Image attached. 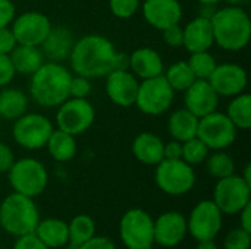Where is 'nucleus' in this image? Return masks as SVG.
I'll list each match as a JSON object with an SVG mask.
<instances>
[{"mask_svg":"<svg viewBox=\"0 0 251 249\" xmlns=\"http://www.w3.org/2000/svg\"><path fill=\"white\" fill-rule=\"evenodd\" d=\"M209 156V148L206 147V144L194 136L185 142H182V160L185 163H188L190 166H196V164H201Z\"/></svg>","mask_w":251,"mask_h":249,"instance_id":"nucleus-34","label":"nucleus"},{"mask_svg":"<svg viewBox=\"0 0 251 249\" xmlns=\"http://www.w3.org/2000/svg\"><path fill=\"white\" fill-rule=\"evenodd\" d=\"M226 1H229L232 6H241V4H244V3H247L249 0H226Z\"/></svg>","mask_w":251,"mask_h":249,"instance_id":"nucleus-50","label":"nucleus"},{"mask_svg":"<svg viewBox=\"0 0 251 249\" xmlns=\"http://www.w3.org/2000/svg\"><path fill=\"white\" fill-rule=\"evenodd\" d=\"M79 249H116L115 244L106 238V236H93L82 245H79Z\"/></svg>","mask_w":251,"mask_h":249,"instance_id":"nucleus-43","label":"nucleus"},{"mask_svg":"<svg viewBox=\"0 0 251 249\" xmlns=\"http://www.w3.org/2000/svg\"><path fill=\"white\" fill-rule=\"evenodd\" d=\"M128 68L135 76L141 79L160 76L165 72V65L160 54L150 47L137 48L128 57Z\"/></svg>","mask_w":251,"mask_h":249,"instance_id":"nucleus-22","label":"nucleus"},{"mask_svg":"<svg viewBox=\"0 0 251 249\" xmlns=\"http://www.w3.org/2000/svg\"><path fill=\"white\" fill-rule=\"evenodd\" d=\"M165 142L151 132H143L137 135L132 142V153L135 158L149 166H157L163 160Z\"/></svg>","mask_w":251,"mask_h":249,"instance_id":"nucleus-23","label":"nucleus"},{"mask_svg":"<svg viewBox=\"0 0 251 249\" xmlns=\"http://www.w3.org/2000/svg\"><path fill=\"white\" fill-rule=\"evenodd\" d=\"M213 203L222 214H238L251 203V185L235 173L218 179L213 191Z\"/></svg>","mask_w":251,"mask_h":249,"instance_id":"nucleus-9","label":"nucleus"},{"mask_svg":"<svg viewBox=\"0 0 251 249\" xmlns=\"http://www.w3.org/2000/svg\"><path fill=\"white\" fill-rule=\"evenodd\" d=\"M219 97H235L244 92L249 78L244 68L235 63L216 65L210 78L207 79Z\"/></svg>","mask_w":251,"mask_h":249,"instance_id":"nucleus-15","label":"nucleus"},{"mask_svg":"<svg viewBox=\"0 0 251 249\" xmlns=\"http://www.w3.org/2000/svg\"><path fill=\"white\" fill-rule=\"evenodd\" d=\"M35 236L50 249H57L66 247L69 242L68 223L60 219H44L40 220L35 230Z\"/></svg>","mask_w":251,"mask_h":249,"instance_id":"nucleus-24","label":"nucleus"},{"mask_svg":"<svg viewBox=\"0 0 251 249\" xmlns=\"http://www.w3.org/2000/svg\"><path fill=\"white\" fill-rule=\"evenodd\" d=\"M187 233V219L178 211L163 213L154 220V244L163 248L178 247Z\"/></svg>","mask_w":251,"mask_h":249,"instance_id":"nucleus-17","label":"nucleus"},{"mask_svg":"<svg viewBox=\"0 0 251 249\" xmlns=\"http://www.w3.org/2000/svg\"><path fill=\"white\" fill-rule=\"evenodd\" d=\"M250 232H247L241 227L231 230L224 241V248L225 249H250Z\"/></svg>","mask_w":251,"mask_h":249,"instance_id":"nucleus-35","label":"nucleus"},{"mask_svg":"<svg viewBox=\"0 0 251 249\" xmlns=\"http://www.w3.org/2000/svg\"><path fill=\"white\" fill-rule=\"evenodd\" d=\"M68 233L69 242L82 245L96 233L94 220L87 214H78L71 220V223H68Z\"/></svg>","mask_w":251,"mask_h":249,"instance_id":"nucleus-30","label":"nucleus"},{"mask_svg":"<svg viewBox=\"0 0 251 249\" xmlns=\"http://www.w3.org/2000/svg\"><path fill=\"white\" fill-rule=\"evenodd\" d=\"M50 156L56 160V161H69L75 157L76 153V142H75V136L60 131V129H53V132L50 134L47 144H46Z\"/></svg>","mask_w":251,"mask_h":249,"instance_id":"nucleus-27","label":"nucleus"},{"mask_svg":"<svg viewBox=\"0 0 251 249\" xmlns=\"http://www.w3.org/2000/svg\"><path fill=\"white\" fill-rule=\"evenodd\" d=\"M66 249H79V245H76V244H72V242H68L66 244Z\"/></svg>","mask_w":251,"mask_h":249,"instance_id":"nucleus-51","label":"nucleus"},{"mask_svg":"<svg viewBox=\"0 0 251 249\" xmlns=\"http://www.w3.org/2000/svg\"><path fill=\"white\" fill-rule=\"evenodd\" d=\"M213 40L226 51L243 50L251 38V21L241 6H226L210 16Z\"/></svg>","mask_w":251,"mask_h":249,"instance_id":"nucleus-3","label":"nucleus"},{"mask_svg":"<svg viewBox=\"0 0 251 249\" xmlns=\"http://www.w3.org/2000/svg\"><path fill=\"white\" fill-rule=\"evenodd\" d=\"M197 249H218V245L215 239H203V241H199Z\"/></svg>","mask_w":251,"mask_h":249,"instance_id":"nucleus-47","label":"nucleus"},{"mask_svg":"<svg viewBox=\"0 0 251 249\" xmlns=\"http://www.w3.org/2000/svg\"><path fill=\"white\" fill-rule=\"evenodd\" d=\"M197 79H209L212 72L216 68V60L209 51L191 53V57L187 62Z\"/></svg>","mask_w":251,"mask_h":249,"instance_id":"nucleus-32","label":"nucleus"},{"mask_svg":"<svg viewBox=\"0 0 251 249\" xmlns=\"http://www.w3.org/2000/svg\"><path fill=\"white\" fill-rule=\"evenodd\" d=\"M119 236L128 249H151L154 245V220L141 208L128 210L121 219Z\"/></svg>","mask_w":251,"mask_h":249,"instance_id":"nucleus-6","label":"nucleus"},{"mask_svg":"<svg viewBox=\"0 0 251 249\" xmlns=\"http://www.w3.org/2000/svg\"><path fill=\"white\" fill-rule=\"evenodd\" d=\"M72 73L57 62H44L31 75L29 94L43 107H59L69 98Z\"/></svg>","mask_w":251,"mask_h":249,"instance_id":"nucleus-2","label":"nucleus"},{"mask_svg":"<svg viewBox=\"0 0 251 249\" xmlns=\"http://www.w3.org/2000/svg\"><path fill=\"white\" fill-rule=\"evenodd\" d=\"M96 110L87 98L69 97L59 106L56 113L57 129L65 131L74 136L84 134L94 123Z\"/></svg>","mask_w":251,"mask_h":249,"instance_id":"nucleus-11","label":"nucleus"},{"mask_svg":"<svg viewBox=\"0 0 251 249\" xmlns=\"http://www.w3.org/2000/svg\"><path fill=\"white\" fill-rule=\"evenodd\" d=\"M238 214H240V222H241V226L240 227L251 233V203L247 204Z\"/></svg>","mask_w":251,"mask_h":249,"instance_id":"nucleus-46","label":"nucleus"},{"mask_svg":"<svg viewBox=\"0 0 251 249\" xmlns=\"http://www.w3.org/2000/svg\"><path fill=\"white\" fill-rule=\"evenodd\" d=\"M154 179L159 189L172 197L185 195L196 185V173L193 170V166L185 163L182 158H163L157 164Z\"/></svg>","mask_w":251,"mask_h":249,"instance_id":"nucleus-7","label":"nucleus"},{"mask_svg":"<svg viewBox=\"0 0 251 249\" xmlns=\"http://www.w3.org/2000/svg\"><path fill=\"white\" fill-rule=\"evenodd\" d=\"M162 32H163V41H165V44H166V45L174 47V48H176V47H181V45H182L184 34H182V28H181V25H179V23L172 25V26H169V28L163 29Z\"/></svg>","mask_w":251,"mask_h":249,"instance_id":"nucleus-38","label":"nucleus"},{"mask_svg":"<svg viewBox=\"0 0 251 249\" xmlns=\"http://www.w3.org/2000/svg\"><path fill=\"white\" fill-rule=\"evenodd\" d=\"M28 98L21 90L6 88L0 92V116L7 120H16L26 113Z\"/></svg>","mask_w":251,"mask_h":249,"instance_id":"nucleus-28","label":"nucleus"},{"mask_svg":"<svg viewBox=\"0 0 251 249\" xmlns=\"http://www.w3.org/2000/svg\"><path fill=\"white\" fill-rule=\"evenodd\" d=\"M197 128H199V117L194 116L187 109L174 112L168 122V129L171 136L179 142H185L197 136Z\"/></svg>","mask_w":251,"mask_h":249,"instance_id":"nucleus-26","label":"nucleus"},{"mask_svg":"<svg viewBox=\"0 0 251 249\" xmlns=\"http://www.w3.org/2000/svg\"><path fill=\"white\" fill-rule=\"evenodd\" d=\"M69 60L75 75L88 79L103 78L115 69L128 68V57L118 53L109 38L96 34L75 41Z\"/></svg>","mask_w":251,"mask_h":249,"instance_id":"nucleus-1","label":"nucleus"},{"mask_svg":"<svg viewBox=\"0 0 251 249\" xmlns=\"http://www.w3.org/2000/svg\"><path fill=\"white\" fill-rule=\"evenodd\" d=\"M184 92L185 109L199 119L210 114L212 112H216L219 95L207 79H196Z\"/></svg>","mask_w":251,"mask_h":249,"instance_id":"nucleus-18","label":"nucleus"},{"mask_svg":"<svg viewBox=\"0 0 251 249\" xmlns=\"http://www.w3.org/2000/svg\"><path fill=\"white\" fill-rule=\"evenodd\" d=\"M175 98V91L166 81L165 75L143 79L138 84L135 106L149 116H159L169 110Z\"/></svg>","mask_w":251,"mask_h":249,"instance_id":"nucleus-8","label":"nucleus"},{"mask_svg":"<svg viewBox=\"0 0 251 249\" xmlns=\"http://www.w3.org/2000/svg\"><path fill=\"white\" fill-rule=\"evenodd\" d=\"M15 19V6L10 0H0V28L12 23Z\"/></svg>","mask_w":251,"mask_h":249,"instance_id":"nucleus-42","label":"nucleus"},{"mask_svg":"<svg viewBox=\"0 0 251 249\" xmlns=\"http://www.w3.org/2000/svg\"><path fill=\"white\" fill-rule=\"evenodd\" d=\"M165 78L174 91H185L197 79L187 62H176L171 65L165 73Z\"/></svg>","mask_w":251,"mask_h":249,"instance_id":"nucleus-31","label":"nucleus"},{"mask_svg":"<svg viewBox=\"0 0 251 249\" xmlns=\"http://www.w3.org/2000/svg\"><path fill=\"white\" fill-rule=\"evenodd\" d=\"M222 216L213 200L200 201L190 213L187 230L196 241L215 239L222 229Z\"/></svg>","mask_w":251,"mask_h":249,"instance_id":"nucleus-13","label":"nucleus"},{"mask_svg":"<svg viewBox=\"0 0 251 249\" xmlns=\"http://www.w3.org/2000/svg\"><path fill=\"white\" fill-rule=\"evenodd\" d=\"M197 138H200L209 150L221 151L234 144L237 128L225 113L212 112L199 119Z\"/></svg>","mask_w":251,"mask_h":249,"instance_id":"nucleus-10","label":"nucleus"},{"mask_svg":"<svg viewBox=\"0 0 251 249\" xmlns=\"http://www.w3.org/2000/svg\"><path fill=\"white\" fill-rule=\"evenodd\" d=\"M91 92L90 79L81 75H72L71 85H69V97L74 98H87Z\"/></svg>","mask_w":251,"mask_h":249,"instance_id":"nucleus-37","label":"nucleus"},{"mask_svg":"<svg viewBox=\"0 0 251 249\" xmlns=\"http://www.w3.org/2000/svg\"><path fill=\"white\" fill-rule=\"evenodd\" d=\"M74 44V35L66 26H51L50 32L41 43L40 50L50 62L60 63L63 59H69Z\"/></svg>","mask_w":251,"mask_h":249,"instance_id":"nucleus-21","label":"nucleus"},{"mask_svg":"<svg viewBox=\"0 0 251 249\" xmlns=\"http://www.w3.org/2000/svg\"><path fill=\"white\" fill-rule=\"evenodd\" d=\"M207 170H209V173L213 178L222 179V178L234 175L235 163H234L231 156H228L226 153H224L221 150V151H218V153H215L213 156L209 157V160H207Z\"/></svg>","mask_w":251,"mask_h":249,"instance_id":"nucleus-33","label":"nucleus"},{"mask_svg":"<svg viewBox=\"0 0 251 249\" xmlns=\"http://www.w3.org/2000/svg\"><path fill=\"white\" fill-rule=\"evenodd\" d=\"M112 13L119 19H129L135 15L140 0H109Z\"/></svg>","mask_w":251,"mask_h":249,"instance_id":"nucleus-36","label":"nucleus"},{"mask_svg":"<svg viewBox=\"0 0 251 249\" xmlns=\"http://www.w3.org/2000/svg\"><path fill=\"white\" fill-rule=\"evenodd\" d=\"M182 34H184L182 45L190 53L209 51V48L215 44L210 16H204V15L197 16L182 28Z\"/></svg>","mask_w":251,"mask_h":249,"instance_id":"nucleus-20","label":"nucleus"},{"mask_svg":"<svg viewBox=\"0 0 251 249\" xmlns=\"http://www.w3.org/2000/svg\"><path fill=\"white\" fill-rule=\"evenodd\" d=\"M181 157H182V142L174 139V141L163 145V158L178 160Z\"/></svg>","mask_w":251,"mask_h":249,"instance_id":"nucleus-45","label":"nucleus"},{"mask_svg":"<svg viewBox=\"0 0 251 249\" xmlns=\"http://www.w3.org/2000/svg\"><path fill=\"white\" fill-rule=\"evenodd\" d=\"M15 163V156L13 151L6 145L0 142V173L9 172L12 164Z\"/></svg>","mask_w":251,"mask_h":249,"instance_id":"nucleus-44","label":"nucleus"},{"mask_svg":"<svg viewBox=\"0 0 251 249\" xmlns=\"http://www.w3.org/2000/svg\"><path fill=\"white\" fill-rule=\"evenodd\" d=\"M200 4H203V6H215V4H218V3H221V1H224V0H197Z\"/></svg>","mask_w":251,"mask_h":249,"instance_id":"nucleus-49","label":"nucleus"},{"mask_svg":"<svg viewBox=\"0 0 251 249\" xmlns=\"http://www.w3.org/2000/svg\"><path fill=\"white\" fill-rule=\"evenodd\" d=\"M106 78V94L112 103L121 107H131L135 104L138 81L132 72L125 69H115Z\"/></svg>","mask_w":251,"mask_h":249,"instance_id":"nucleus-16","label":"nucleus"},{"mask_svg":"<svg viewBox=\"0 0 251 249\" xmlns=\"http://www.w3.org/2000/svg\"><path fill=\"white\" fill-rule=\"evenodd\" d=\"M15 68L9 54H0V87H6L15 78Z\"/></svg>","mask_w":251,"mask_h":249,"instance_id":"nucleus-39","label":"nucleus"},{"mask_svg":"<svg viewBox=\"0 0 251 249\" xmlns=\"http://www.w3.org/2000/svg\"><path fill=\"white\" fill-rule=\"evenodd\" d=\"M15 35L10 28H0V54H9L16 45Z\"/></svg>","mask_w":251,"mask_h":249,"instance_id":"nucleus-41","label":"nucleus"},{"mask_svg":"<svg viewBox=\"0 0 251 249\" xmlns=\"http://www.w3.org/2000/svg\"><path fill=\"white\" fill-rule=\"evenodd\" d=\"M226 116L231 119L237 129L247 131L251 128V95L241 92L232 97V101L228 106Z\"/></svg>","mask_w":251,"mask_h":249,"instance_id":"nucleus-29","label":"nucleus"},{"mask_svg":"<svg viewBox=\"0 0 251 249\" xmlns=\"http://www.w3.org/2000/svg\"><path fill=\"white\" fill-rule=\"evenodd\" d=\"M12 65L16 73L32 75L44 63V54L40 47L16 44L15 48L9 53Z\"/></svg>","mask_w":251,"mask_h":249,"instance_id":"nucleus-25","label":"nucleus"},{"mask_svg":"<svg viewBox=\"0 0 251 249\" xmlns=\"http://www.w3.org/2000/svg\"><path fill=\"white\" fill-rule=\"evenodd\" d=\"M51 132V122L38 113H24L15 120L12 129V135L16 144L28 150H40L46 147Z\"/></svg>","mask_w":251,"mask_h":249,"instance_id":"nucleus-12","label":"nucleus"},{"mask_svg":"<svg viewBox=\"0 0 251 249\" xmlns=\"http://www.w3.org/2000/svg\"><path fill=\"white\" fill-rule=\"evenodd\" d=\"M9 183L15 192L29 198L38 197L47 186L49 175L44 164L35 158L16 160L9 169Z\"/></svg>","mask_w":251,"mask_h":249,"instance_id":"nucleus-5","label":"nucleus"},{"mask_svg":"<svg viewBox=\"0 0 251 249\" xmlns=\"http://www.w3.org/2000/svg\"><path fill=\"white\" fill-rule=\"evenodd\" d=\"M40 213L32 198L13 192L0 204V226L13 236L34 233Z\"/></svg>","mask_w":251,"mask_h":249,"instance_id":"nucleus-4","label":"nucleus"},{"mask_svg":"<svg viewBox=\"0 0 251 249\" xmlns=\"http://www.w3.org/2000/svg\"><path fill=\"white\" fill-rule=\"evenodd\" d=\"M50 19L40 12H25L12 21V32L18 44L40 47L51 29Z\"/></svg>","mask_w":251,"mask_h":249,"instance_id":"nucleus-14","label":"nucleus"},{"mask_svg":"<svg viewBox=\"0 0 251 249\" xmlns=\"http://www.w3.org/2000/svg\"><path fill=\"white\" fill-rule=\"evenodd\" d=\"M13 249H50L47 248L37 236L35 233H28L24 236H18Z\"/></svg>","mask_w":251,"mask_h":249,"instance_id":"nucleus-40","label":"nucleus"},{"mask_svg":"<svg viewBox=\"0 0 251 249\" xmlns=\"http://www.w3.org/2000/svg\"><path fill=\"white\" fill-rule=\"evenodd\" d=\"M243 179H244V181H246L247 183H250V185H251V166H250V164H247V166H246V170H244Z\"/></svg>","mask_w":251,"mask_h":249,"instance_id":"nucleus-48","label":"nucleus"},{"mask_svg":"<svg viewBox=\"0 0 251 249\" xmlns=\"http://www.w3.org/2000/svg\"><path fill=\"white\" fill-rule=\"evenodd\" d=\"M143 15L153 28L163 31L181 22L182 7L178 0H146Z\"/></svg>","mask_w":251,"mask_h":249,"instance_id":"nucleus-19","label":"nucleus"}]
</instances>
